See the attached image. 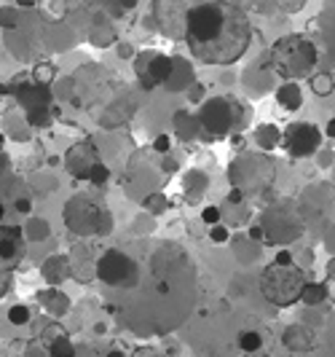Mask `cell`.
Returning <instances> with one entry per match:
<instances>
[{"mask_svg": "<svg viewBox=\"0 0 335 357\" xmlns=\"http://www.w3.org/2000/svg\"><path fill=\"white\" fill-rule=\"evenodd\" d=\"M183 38L199 62L234 65L252 43V25L249 16L231 0H207L185 19Z\"/></svg>", "mask_w": 335, "mask_h": 357, "instance_id": "6da1fadb", "label": "cell"}, {"mask_svg": "<svg viewBox=\"0 0 335 357\" xmlns=\"http://www.w3.org/2000/svg\"><path fill=\"white\" fill-rule=\"evenodd\" d=\"M317 46L303 35H284L271 49V67L282 78H306L317 67Z\"/></svg>", "mask_w": 335, "mask_h": 357, "instance_id": "7a4b0ae2", "label": "cell"}, {"mask_svg": "<svg viewBox=\"0 0 335 357\" xmlns=\"http://www.w3.org/2000/svg\"><path fill=\"white\" fill-rule=\"evenodd\" d=\"M306 288V274L301 266L293 263H269L260 277V291L274 306H293L301 301V293Z\"/></svg>", "mask_w": 335, "mask_h": 357, "instance_id": "3957f363", "label": "cell"}, {"mask_svg": "<svg viewBox=\"0 0 335 357\" xmlns=\"http://www.w3.org/2000/svg\"><path fill=\"white\" fill-rule=\"evenodd\" d=\"M137 263L132 256H126L121 250H108L102 258L97 260V277L110 285V288H119V291H129L137 280Z\"/></svg>", "mask_w": 335, "mask_h": 357, "instance_id": "277c9868", "label": "cell"}, {"mask_svg": "<svg viewBox=\"0 0 335 357\" xmlns=\"http://www.w3.org/2000/svg\"><path fill=\"white\" fill-rule=\"evenodd\" d=\"M67 223L73 231L94 234V231H110V215L108 210H99L89 196H75L73 204L67 207Z\"/></svg>", "mask_w": 335, "mask_h": 357, "instance_id": "5b68a950", "label": "cell"}, {"mask_svg": "<svg viewBox=\"0 0 335 357\" xmlns=\"http://www.w3.org/2000/svg\"><path fill=\"white\" fill-rule=\"evenodd\" d=\"M201 3H207V0H156L153 14H156V22H158L161 33L169 35V38H183L185 19Z\"/></svg>", "mask_w": 335, "mask_h": 357, "instance_id": "8992f818", "label": "cell"}, {"mask_svg": "<svg viewBox=\"0 0 335 357\" xmlns=\"http://www.w3.org/2000/svg\"><path fill=\"white\" fill-rule=\"evenodd\" d=\"M282 137H284V148H287V153H290L293 159L311 156V153H317V148L322 145V132H319V127L306 124V121L290 124Z\"/></svg>", "mask_w": 335, "mask_h": 357, "instance_id": "52a82bcc", "label": "cell"}, {"mask_svg": "<svg viewBox=\"0 0 335 357\" xmlns=\"http://www.w3.org/2000/svg\"><path fill=\"white\" fill-rule=\"evenodd\" d=\"M199 121H201V127L210 132V134H217V137H220V134H228L231 127L236 124V108H234L228 99L214 97L201 108Z\"/></svg>", "mask_w": 335, "mask_h": 357, "instance_id": "ba28073f", "label": "cell"}, {"mask_svg": "<svg viewBox=\"0 0 335 357\" xmlns=\"http://www.w3.org/2000/svg\"><path fill=\"white\" fill-rule=\"evenodd\" d=\"M311 344H314L311 330H306L301 325H290V328H287V333H284V347L295 349V352H308Z\"/></svg>", "mask_w": 335, "mask_h": 357, "instance_id": "9c48e42d", "label": "cell"}, {"mask_svg": "<svg viewBox=\"0 0 335 357\" xmlns=\"http://www.w3.org/2000/svg\"><path fill=\"white\" fill-rule=\"evenodd\" d=\"M322 38H325V46L335 60V0H327L322 8Z\"/></svg>", "mask_w": 335, "mask_h": 357, "instance_id": "30bf717a", "label": "cell"}, {"mask_svg": "<svg viewBox=\"0 0 335 357\" xmlns=\"http://www.w3.org/2000/svg\"><path fill=\"white\" fill-rule=\"evenodd\" d=\"M169 60L166 57H153V62L148 65V73H142V81L153 86V84H161L169 78Z\"/></svg>", "mask_w": 335, "mask_h": 357, "instance_id": "8fae6325", "label": "cell"}, {"mask_svg": "<svg viewBox=\"0 0 335 357\" xmlns=\"http://www.w3.org/2000/svg\"><path fill=\"white\" fill-rule=\"evenodd\" d=\"M276 99H279V105L287 108V110H298V108L303 105L301 86H298V84H284V86L276 92Z\"/></svg>", "mask_w": 335, "mask_h": 357, "instance_id": "7c38bea8", "label": "cell"}, {"mask_svg": "<svg viewBox=\"0 0 335 357\" xmlns=\"http://www.w3.org/2000/svg\"><path fill=\"white\" fill-rule=\"evenodd\" d=\"M49 357H75V347L70 344V338L57 336V338L49 344Z\"/></svg>", "mask_w": 335, "mask_h": 357, "instance_id": "4fadbf2b", "label": "cell"}, {"mask_svg": "<svg viewBox=\"0 0 335 357\" xmlns=\"http://www.w3.org/2000/svg\"><path fill=\"white\" fill-rule=\"evenodd\" d=\"M43 298H46V309H49L51 315H64V312H67V306H70V301H67V298H64L62 293H57V291L46 293Z\"/></svg>", "mask_w": 335, "mask_h": 357, "instance_id": "5bb4252c", "label": "cell"}, {"mask_svg": "<svg viewBox=\"0 0 335 357\" xmlns=\"http://www.w3.org/2000/svg\"><path fill=\"white\" fill-rule=\"evenodd\" d=\"M260 344H263V338H260L258 330H244L242 336H239V347H242V352H258Z\"/></svg>", "mask_w": 335, "mask_h": 357, "instance_id": "9a60e30c", "label": "cell"}, {"mask_svg": "<svg viewBox=\"0 0 335 357\" xmlns=\"http://www.w3.org/2000/svg\"><path fill=\"white\" fill-rule=\"evenodd\" d=\"M325 295H327V288H325V285H308V282H306L303 293H301V298H303L306 304H319Z\"/></svg>", "mask_w": 335, "mask_h": 357, "instance_id": "2e32d148", "label": "cell"}, {"mask_svg": "<svg viewBox=\"0 0 335 357\" xmlns=\"http://www.w3.org/2000/svg\"><path fill=\"white\" fill-rule=\"evenodd\" d=\"M89 180H92L94 186H105L108 180H110V169L105 167V164H92V169H89Z\"/></svg>", "mask_w": 335, "mask_h": 357, "instance_id": "e0dca14e", "label": "cell"}, {"mask_svg": "<svg viewBox=\"0 0 335 357\" xmlns=\"http://www.w3.org/2000/svg\"><path fill=\"white\" fill-rule=\"evenodd\" d=\"M8 320L14 325L30 323V309H27V306H11V309H8Z\"/></svg>", "mask_w": 335, "mask_h": 357, "instance_id": "ac0fdd59", "label": "cell"}, {"mask_svg": "<svg viewBox=\"0 0 335 357\" xmlns=\"http://www.w3.org/2000/svg\"><path fill=\"white\" fill-rule=\"evenodd\" d=\"M258 134H260V145H266V148L276 145V143H279V137H282L276 127H263V130L258 132Z\"/></svg>", "mask_w": 335, "mask_h": 357, "instance_id": "d6986e66", "label": "cell"}, {"mask_svg": "<svg viewBox=\"0 0 335 357\" xmlns=\"http://www.w3.org/2000/svg\"><path fill=\"white\" fill-rule=\"evenodd\" d=\"M311 86H314V92H317L319 97H327L330 89H333V81H330V78H314Z\"/></svg>", "mask_w": 335, "mask_h": 357, "instance_id": "ffe728a7", "label": "cell"}, {"mask_svg": "<svg viewBox=\"0 0 335 357\" xmlns=\"http://www.w3.org/2000/svg\"><path fill=\"white\" fill-rule=\"evenodd\" d=\"M16 256V239H0V258H14Z\"/></svg>", "mask_w": 335, "mask_h": 357, "instance_id": "44dd1931", "label": "cell"}, {"mask_svg": "<svg viewBox=\"0 0 335 357\" xmlns=\"http://www.w3.org/2000/svg\"><path fill=\"white\" fill-rule=\"evenodd\" d=\"M201 218H204V223H210V226H217V221H220V210H217V207H207Z\"/></svg>", "mask_w": 335, "mask_h": 357, "instance_id": "7402d4cb", "label": "cell"}, {"mask_svg": "<svg viewBox=\"0 0 335 357\" xmlns=\"http://www.w3.org/2000/svg\"><path fill=\"white\" fill-rule=\"evenodd\" d=\"M35 81H40V84H46V81H51V67H49V65L35 67Z\"/></svg>", "mask_w": 335, "mask_h": 357, "instance_id": "603a6c76", "label": "cell"}, {"mask_svg": "<svg viewBox=\"0 0 335 357\" xmlns=\"http://www.w3.org/2000/svg\"><path fill=\"white\" fill-rule=\"evenodd\" d=\"M210 236H212L214 242H225L228 239V231L223 226H212V231H210Z\"/></svg>", "mask_w": 335, "mask_h": 357, "instance_id": "cb8c5ba5", "label": "cell"}, {"mask_svg": "<svg viewBox=\"0 0 335 357\" xmlns=\"http://www.w3.org/2000/svg\"><path fill=\"white\" fill-rule=\"evenodd\" d=\"M153 145H156V151H161V153H164V151H169V137H166V134H161Z\"/></svg>", "mask_w": 335, "mask_h": 357, "instance_id": "d4e9b609", "label": "cell"}, {"mask_svg": "<svg viewBox=\"0 0 335 357\" xmlns=\"http://www.w3.org/2000/svg\"><path fill=\"white\" fill-rule=\"evenodd\" d=\"M274 263H282V266H284V263H293V256H290V253H287V250H282V253H279V256H276V260Z\"/></svg>", "mask_w": 335, "mask_h": 357, "instance_id": "484cf974", "label": "cell"}, {"mask_svg": "<svg viewBox=\"0 0 335 357\" xmlns=\"http://www.w3.org/2000/svg\"><path fill=\"white\" fill-rule=\"evenodd\" d=\"M228 201H231V204H239V201H242V194H239V191H231V194H228Z\"/></svg>", "mask_w": 335, "mask_h": 357, "instance_id": "4316f807", "label": "cell"}, {"mask_svg": "<svg viewBox=\"0 0 335 357\" xmlns=\"http://www.w3.org/2000/svg\"><path fill=\"white\" fill-rule=\"evenodd\" d=\"M327 137H335V119L327 124Z\"/></svg>", "mask_w": 335, "mask_h": 357, "instance_id": "83f0119b", "label": "cell"}, {"mask_svg": "<svg viewBox=\"0 0 335 357\" xmlns=\"http://www.w3.org/2000/svg\"><path fill=\"white\" fill-rule=\"evenodd\" d=\"M108 357H126L123 352H119V349H113V352H108Z\"/></svg>", "mask_w": 335, "mask_h": 357, "instance_id": "f1b7e54d", "label": "cell"}, {"mask_svg": "<svg viewBox=\"0 0 335 357\" xmlns=\"http://www.w3.org/2000/svg\"><path fill=\"white\" fill-rule=\"evenodd\" d=\"M3 215H5V207H3V201H0V221H3Z\"/></svg>", "mask_w": 335, "mask_h": 357, "instance_id": "f546056e", "label": "cell"}, {"mask_svg": "<svg viewBox=\"0 0 335 357\" xmlns=\"http://www.w3.org/2000/svg\"><path fill=\"white\" fill-rule=\"evenodd\" d=\"M330 274H333V277H335V260H333V263H330Z\"/></svg>", "mask_w": 335, "mask_h": 357, "instance_id": "4dcf8cb0", "label": "cell"}, {"mask_svg": "<svg viewBox=\"0 0 335 357\" xmlns=\"http://www.w3.org/2000/svg\"><path fill=\"white\" fill-rule=\"evenodd\" d=\"M0 145H3V134H0Z\"/></svg>", "mask_w": 335, "mask_h": 357, "instance_id": "1f68e13d", "label": "cell"}]
</instances>
